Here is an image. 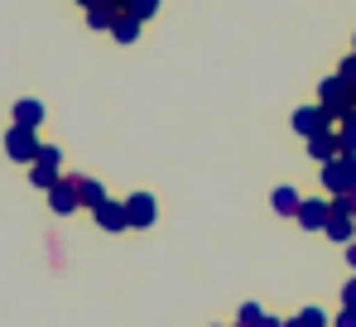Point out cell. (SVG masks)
Segmentation results:
<instances>
[{
    "instance_id": "6da1fadb",
    "label": "cell",
    "mask_w": 356,
    "mask_h": 327,
    "mask_svg": "<svg viewBox=\"0 0 356 327\" xmlns=\"http://www.w3.org/2000/svg\"><path fill=\"white\" fill-rule=\"evenodd\" d=\"M323 183L332 193H356V154H337L323 164Z\"/></svg>"
},
{
    "instance_id": "7a4b0ae2",
    "label": "cell",
    "mask_w": 356,
    "mask_h": 327,
    "mask_svg": "<svg viewBox=\"0 0 356 327\" xmlns=\"http://www.w3.org/2000/svg\"><path fill=\"white\" fill-rule=\"evenodd\" d=\"M352 106H356V87L352 82H342V77L323 82V111H327V115H347Z\"/></svg>"
},
{
    "instance_id": "3957f363",
    "label": "cell",
    "mask_w": 356,
    "mask_h": 327,
    "mask_svg": "<svg viewBox=\"0 0 356 327\" xmlns=\"http://www.w3.org/2000/svg\"><path fill=\"white\" fill-rule=\"evenodd\" d=\"M5 150H10V159H39V150H44V145H39V140H34V130H29V125H15V130H10V140H5Z\"/></svg>"
},
{
    "instance_id": "277c9868",
    "label": "cell",
    "mask_w": 356,
    "mask_h": 327,
    "mask_svg": "<svg viewBox=\"0 0 356 327\" xmlns=\"http://www.w3.org/2000/svg\"><path fill=\"white\" fill-rule=\"evenodd\" d=\"M323 125H327V111H323V106L294 111V130H298V135H308V140H313V135H323Z\"/></svg>"
},
{
    "instance_id": "5b68a950",
    "label": "cell",
    "mask_w": 356,
    "mask_h": 327,
    "mask_svg": "<svg viewBox=\"0 0 356 327\" xmlns=\"http://www.w3.org/2000/svg\"><path fill=\"white\" fill-rule=\"evenodd\" d=\"M34 183H39V188H54V183H58V154H54V150H39V159H34Z\"/></svg>"
},
{
    "instance_id": "8992f818",
    "label": "cell",
    "mask_w": 356,
    "mask_h": 327,
    "mask_svg": "<svg viewBox=\"0 0 356 327\" xmlns=\"http://www.w3.org/2000/svg\"><path fill=\"white\" fill-rule=\"evenodd\" d=\"M308 154H313V159H337V154H342V140H337V135H327V130H323V135H313V140H308Z\"/></svg>"
},
{
    "instance_id": "52a82bcc",
    "label": "cell",
    "mask_w": 356,
    "mask_h": 327,
    "mask_svg": "<svg viewBox=\"0 0 356 327\" xmlns=\"http://www.w3.org/2000/svg\"><path fill=\"white\" fill-rule=\"evenodd\" d=\"M125 217H130V226H149V221H154V198H145V193L130 198V202H125Z\"/></svg>"
},
{
    "instance_id": "ba28073f",
    "label": "cell",
    "mask_w": 356,
    "mask_h": 327,
    "mask_svg": "<svg viewBox=\"0 0 356 327\" xmlns=\"http://www.w3.org/2000/svg\"><path fill=\"white\" fill-rule=\"evenodd\" d=\"M327 217H332V202H298V221L313 231V226H327Z\"/></svg>"
},
{
    "instance_id": "9c48e42d",
    "label": "cell",
    "mask_w": 356,
    "mask_h": 327,
    "mask_svg": "<svg viewBox=\"0 0 356 327\" xmlns=\"http://www.w3.org/2000/svg\"><path fill=\"white\" fill-rule=\"evenodd\" d=\"M49 193H54V207H58V212H72V207L82 202V198H77V188H72V183H63V178L49 188Z\"/></svg>"
},
{
    "instance_id": "30bf717a",
    "label": "cell",
    "mask_w": 356,
    "mask_h": 327,
    "mask_svg": "<svg viewBox=\"0 0 356 327\" xmlns=\"http://www.w3.org/2000/svg\"><path fill=\"white\" fill-rule=\"evenodd\" d=\"M97 221H102V226H106V231H116V226H125V207H120V202H102V207H97Z\"/></svg>"
},
{
    "instance_id": "8fae6325",
    "label": "cell",
    "mask_w": 356,
    "mask_h": 327,
    "mask_svg": "<svg viewBox=\"0 0 356 327\" xmlns=\"http://www.w3.org/2000/svg\"><path fill=\"white\" fill-rule=\"evenodd\" d=\"M77 198H82V207H102V202H106V193H102L97 178H82V183H77Z\"/></svg>"
},
{
    "instance_id": "7c38bea8",
    "label": "cell",
    "mask_w": 356,
    "mask_h": 327,
    "mask_svg": "<svg viewBox=\"0 0 356 327\" xmlns=\"http://www.w3.org/2000/svg\"><path fill=\"white\" fill-rule=\"evenodd\" d=\"M111 34H116L120 44H130V39H135V34H140V19H135V15H125V10H120V15H116V24H111Z\"/></svg>"
},
{
    "instance_id": "4fadbf2b",
    "label": "cell",
    "mask_w": 356,
    "mask_h": 327,
    "mask_svg": "<svg viewBox=\"0 0 356 327\" xmlns=\"http://www.w3.org/2000/svg\"><path fill=\"white\" fill-rule=\"evenodd\" d=\"M15 120H19V125H29V130H34V125H39V120H44V106H39V102H19V111H15Z\"/></svg>"
},
{
    "instance_id": "5bb4252c",
    "label": "cell",
    "mask_w": 356,
    "mask_h": 327,
    "mask_svg": "<svg viewBox=\"0 0 356 327\" xmlns=\"http://www.w3.org/2000/svg\"><path fill=\"white\" fill-rule=\"evenodd\" d=\"M327 231H332L337 241H352V217H342V212H332V217H327Z\"/></svg>"
},
{
    "instance_id": "9a60e30c",
    "label": "cell",
    "mask_w": 356,
    "mask_h": 327,
    "mask_svg": "<svg viewBox=\"0 0 356 327\" xmlns=\"http://www.w3.org/2000/svg\"><path fill=\"white\" fill-rule=\"evenodd\" d=\"M154 5H159V0H125V15L145 19V15H154Z\"/></svg>"
},
{
    "instance_id": "2e32d148",
    "label": "cell",
    "mask_w": 356,
    "mask_h": 327,
    "mask_svg": "<svg viewBox=\"0 0 356 327\" xmlns=\"http://www.w3.org/2000/svg\"><path fill=\"white\" fill-rule=\"evenodd\" d=\"M275 207H280V212H298V198L289 188H280V193H275Z\"/></svg>"
},
{
    "instance_id": "e0dca14e",
    "label": "cell",
    "mask_w": 356,
    "mask_h": 327,
    "mask_svg": "<svg viewBox=\"0 0 356 327\" xmlns=\"http://www.w3.org/2000/svg\"><path fill=\"white\" fill-rule=\"evenodd\" d=\"M289 327H323V313H318V308H308V313H303V318H294Z\"/></svg>"
},
{
    "instance_id": "ac0fdd59",
    "label": "cell",
    "mask_w": 356,
    "mask_h": 327,
    "mask_svg": "<svg viewBox=\"0 0 356 327\" xmlns=\"http://www.w3.org/2000/svg\"><path fill=\"white\" fill-rule=\"evenodd\" d=\"M337 327H356V308H347V313L337 318Z\"/></svg>"
},
{
    "instance_id": "d6986e66",
    "label": "cell",
    "mask_w": 356,
    "mask_h": 327,
    "mask_svg": "<svg viewBox=\"0 0 356 327\" xmlns=\"http://www.w3.org/2000/svg\"><path fill=\"white\" fill-rule=\"evenodd\" d=\"M347 308H356V279L347 284Z\"/></svg>"
},
{
    "instance_id": "ffe728a7",
    "label": "cell",
    "mask_w": 356,
    "mask_h": 327,
    "mask_svg": "<svg viewBox=\"0 0 356 327\" xmlns=\"http://www.w3.org/2000/svg\"><path fill=\"white\" fill-rule=\"evenodd\" d=\"M347 260H352V265H356V241H352V250H347Z\"/></svg>"
}]
</instances>
